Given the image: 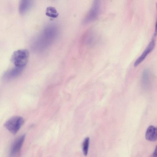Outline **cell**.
<instances>
[{
    "instance_id": "277c9868",
    "label": "cell",
    "mask_w": 157,
    "mask_h": 157,
    "mask_svg": "<svg viewBox=\"0 0 157 157\" xmlns=\"http://www.w3.org/2000/svg\"><path fill=\"white\" fill-rule=\"evenodd\" d=\"M101 3L99 0L94 1L83 20V22L87 24L96 19L100 12Z\"/></svg>"
},
{
    "instance_id": "30bf717a",
    "label": "cell",
    "mask_w": 157,
    "mask_h": 157,
    "mask_svg": "<svg viewBox=\"0 0 157 157\" xmlns=\"http://www.w3.org/2000/svg\"><path fill=\"white\" fill-rule=\"evenodd\" d=\"M46 14L48 16L52 18L56 17L58 15L55 8L51 6L48 7L47 8Z\"/></svg>"
},
{
    "instance_id": "3957f363",
    "label": "cell",
    "mask_w": 157,
    "mask_h": 157,
    "mask_svg": "<svg viewBox=\"0 0 157 157\" xmlns=\"http://www.w3.org/2000/svg\"><path fill=\"white\" fill-rule=\"evenodd\" d=\"M24 123L23 117L15 116L9 119L4 123V127L13 134H16Z\"/></svg>"
},
{
    "instance_id": "7c38bea8",
    "label": "cell",
    "mask_w": 157,
    "mask_h": 157,
    "mask_svg": "<svg viewBox=\"0 0 157 157\" xmlns=\"http://www.w3.org/2000/svg\"><path fill=\"white\" fill-rule=\"evenodd\" d=\"M153 155L154 157H157V153L156 149H155V150L153 153Z\"/></svg>"
},
{
    "instance_id": "7a4b0ae2",
    "label": "cell",
    "mask_w": 157,
    "mask_h": 157,
    "mask_svg": "<svg viewBox=\"0 0 157 157\" xmlns=\"http://www.w3.org/2000/svg\"><path fill=\"white\" fill-rule=\"evenodd\" d=\"M28 51L24 49L15 51L12 54L11 61L15 67L24 68L29 59Z\"/></svg>"
},
{
    "instance_id": "8fae6325",
    "label": "cell",
    "mask_w": 157,
    "mask_h": 157,
    "mask_svg": "<svg viewBox=\"0 0 157 157\" xmlns=\"http://www.w3.org/2000/svg\"><path fill=\"white\" fill-rule=\"evenodd\" d=\"M90 139L89 137H86L84 140L82 144V151L83 154L86 156L88 152Z\"/></svg>"
},
{
    "instance_id": "52a82bcc",
    "label": "cell",
    "mask_w": 157,
    "mask_h": 157,
    "mask_svg": "<svg viewBox=\"0 0 157 157\" xmlns=\"http://www.w3.org/2000/svg\"><path fill=\"white\" fill-rule=\"evenodd\" d=\"M24 68L15 67L6 71L4 74L3 78L6 80L14 78L20 75Z\"/></svg>"
},
{
    "instance_id": "9c48e42d",
    "label": "cell",
    "mask_w": 157,
    "mask_h": 157,
    "mask_svg": "<svg viewBox=\"0 0 157 157\" xmlns=\"http://www.w3.org/2000/svg\"><path fill=\"white\" fill-rule=\"evenodd\" d=\"M145 138L147 140L150 141H156L157 139L156 128L153 125L150 126L146 130Z\"/></svg>"
},
{
    "instance_id": "ba28073f",
    "label": "cell",
    "mask_w": 157,
    "mask_h": 157,
    "mask_svg": "<svg viewBox=\"0 0 157 157\" xmlns=\"http://www.w3.org/2000/svg\"><path fill=\"white\" fill-rule=\"evenodd\" d=\"M33 5V1L32 0H22L21 1L19 4L18 10L21 14H24L31 9Z\"/></svg>"
},
{
    "instance_id": "5b68a950",
    "label": "cell",
    "mask_w": 157,
    "mask_h": 157,
    "mask_svg": "<svg viewBox=\"0 0 157 157\" xmlns=\"http://www.w3.org/2000/svg\"><path fill=\"white\" fill-rule=\"evenodd\" d=\"M25 136V135H21L15 140L10 151V155L11 157H14L19 152L24 143Z\"/></svg>"
},
{
    "instance_id": "6da1fadb",
    "label": "cell",
    "mask_w": 157,
    "mask_h": 157,
    "mask_svg": "<svg viewBox=\"0 0 157 157\" xmlns=\"http://www.w3.org/2000/svg\"><path fill=\"white\" fill-rule=\"evenodd\" d=\"M59 31L55 24L46 26L33 40L32 47L36 51H42L48 48L57 38Z\"/></svg>"
},
{
    "instance_id": "8992f818",
    "label": "cell",
    "mask_w": 157,
    "mask_h": 157,
    "mask_svg": "<svg viewBox=\"0 0 157 157\" xmlns=\"http://www.w3.org/2000/svg\"><path fill=\"white\" fill-rule=\"evenodd\" d=\"M155 41L154 39L150 41L146 48L140 56L137 59L134 63L135 67L138 66L146 58L147 56L154 48L155 45Z\"/></svg>"
}]
</instances>
